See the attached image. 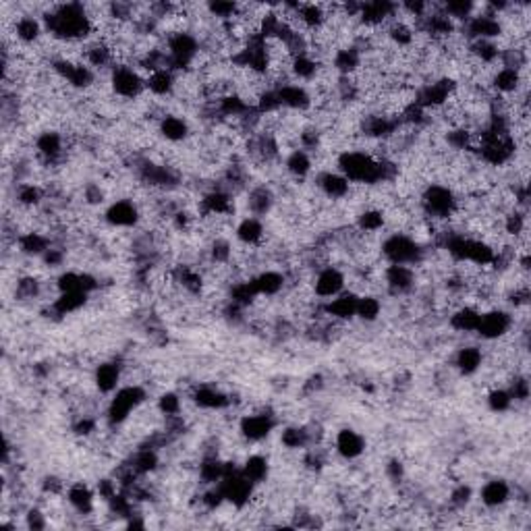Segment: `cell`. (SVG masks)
I'll use <instances>...</instances> for the list:
<instances>
[{
    "mask_svg": "<svg viewBox=\"0 0 531 531\" xmlns=\"http://www.w3.org/2000/svg\"><path fill=\"white\" fill-rule=\"evenodd\" d=\"M110 85L116 96L133 100L146 89V77L131 64H114L110 69Z\"/></svg>",
    "mask_w": 531,
    "mask_h": 531,
    "instance_id": "obj_5",
    "label": "cell"
},
{
    "mask_svg": "<svg viewBox=\"0 0 531 531\" xmlns=\"http://www.w3.org/2000/svg\"><path fill=\"white\" fill-rule=\"evenodd\" d=\"M116 484H119V482H112V480H102V482L98 484V492H100V496H102L106 502L119 492V490H116Z\"/></svg>",
    "mask_w": 531,
    "mask_h": 531,
    "instance_id": "obj_54",
    "label": "cell"
},
{
    "mask_svg": "<svg viewBox=\"0 0 531 531\" xmlns=\"http://www.w3.org/2000/svg\"><path fill=\"white\" fill-rule=\"evenodd\" d=\"M252 280H254L257 295H266V297H274L284 287V277L277 270H264Z\"/></svg>",
    "mask_w": 531,
    "mask_h": 531,
    "instance_id": "obj_23",
    "label": "cell"
},
{
    "mask_svg": "<svg viewBox=\"0 0 531 531\" xmlns=\"http://www.w3.org/2000/svg\"><path fill=\"white\" fill-rule=\"evenodd\" d=\"M241 471L254 486H257V484L266 482V477H268V461L264 457H259V455H254V457H249L245 461V465L241 467Z\"/></svg>",
    "mask_w": 531,
    "mask_h": 531,
    "instance_id": "obj_35",
    "label": "cell"
},
{
    "mask_svg": "<svg viewBox=\"0 0 531 531\" xmlns=\"http://www.w3.org/2000/svg\"><path fill=\"white\" fill-rule=\"evenodd\" d=\"M220 492H222V496H224V500H229L231 505L234 507H245L249 500H252V494H254V484L243 475V471H231V473H227L218 484H216Z\"/></svg>",
    "mask_w": 531,
    "mask_h": 531,
    "instance_id": "obj_6",
    "label": "cell"
},
{
    "mask_svg": "<svg viewBox=\"0 0 531 531\" xmlns=\"http://www.w3.org/2000/svg\"><path fill=\"white\" fill-rule=\"evenodd\" d=\"M17 202L25 208L38 206L42 202V189L38 185H34V183H21L17 187Z\"/></svg>",
    "mask_w": 531,
    "mask_h": 531,
    "instance_id": "obj_42",
    "label": "cell"
},
{
    "mask_svg": "<svg viewBox=\"0 0 531 531\" xmlns=\"http://www.w3.org/2000/svg\"><path fill=\"white\" fill-rule=\"evenodd\" d=\"M36 149H38V154L42 156L46 162L59 160L63 156L64 149L63 135L56 133V131H44V133L38 135V139H36Z\"/></svg>",
    "mask_w": 531,
    "mask_h": 531,
    "instance_id": "obj_16",
    "label": "cell"
},
{
    "mask_svg": "<svg viewBox=\"0 0 531 531\" xmlns=\"http://www.w3.org/2000/svg\"><path fill=\"white\" fill-rule=\"evenodd\" d=\"M384 222H386V218H384L382 210H365L357 216V229L362 231V233H378L380 229L384 227Z\"/></svg>",
    "mask_w": 531,
    "mask_h": 531,
    "instance_id": "obj_38",
    "label": "cell"
},
{
    "mask_svg": "<svg viewBox=\"0 0 531 531\" xmlns=\"http://www.w3.org/2000/svg\"><path fill=\"white\" fill-rule=\"evenodd\" d=\"M42 259L46 266L56 268V266H61L64 262V252L63 249H56V247H50V249L42 255Z\"/></svg>",
    "mask_w": 531,
    "mask_h": 531,
    "instance_id": "obj_52",
    "label": "cell"
},
{
    "mask_svg": "<svg viewBox=\"0 0 531 531\" xmlns=\"http://www.w3.org/2000/svg\"><path fill=\"white\" fill-rule=\"evenodd\" d=\"M44 27L56 40L63 42H79L94 34V21L84 4H59L50 13H44Z\"/></svg>",
    "mask_w": 531,
    "mask_h": 531,
    "instance_id": "obj_1",
    "label": "cell"
},
{
    "mask_svg": "<svg viewBox=\"0 0 531 531\" xmlns=\"http://www.w3.org/2000/svg\"><path fill=\"white\" fill-rule=\"evenodd\" d=\"M183 409V403H181V397L177 392H164L160 399H158V411L164 415V417H174L179 415Z\"/></svg>",
    "mask_w": 531,
    "mask_h": 531,
    "instance_id": "obj_44",
    "label": "cell"
},
{
    "mask_svg": "<svg viewBox=\"0 0 531 531\" xmlns=\"http://www.w3.org/2000/svg\"><path fill=\"white\" fill-rule=\"evenodd\" d=\"M365 450V440L353 430H340L337 434V452L344 459H357Z\"/></svg>",
    "mask_w": 531,
    "mask_h": 531,
    "instance_id": "obj_17",
    "label": "cell"
},
{
    "mask_svg": "<svg viewBox=\"0 0 531 531\" xmlns=\"http://www.w3.org/2000/svg\"><path fill=\"white\" fill-rule=\"evenodd\" d=\"M17 243H19V249H21L25 255H38V257H42L48 249H50V239L48 237H44L42 233H36V231H29V233H23L19 239H17Z\"/></svg>",
    "mask_w": 531,
    "mask_h": 531,
    "instance_id": "obj_31",
    "label": "cell"
},
{
    "mask_svg": "<svg viewBox=\"0 0 531 531\" xmlns=\"http://www.w3.org/2000/svg\"><path fill=\"white\" fill-rule=\"evenodd\" d=\"M510 326H512L510 314L502 312V309H492V312L482 314L480 326H477V334H480L482 339L488 340L500 339V337H505V334L509 332Z\"/></svg>",
    "mask_w": 531,
    "mask_h": 531,
    "instance_id": "obj_8",
    "label": "cell"
},
{
    "mask_svg": "<svg viewBox=\"0 0 531 531\" xmlns=\"http://www.w3.org/2000/svg\"><path fill=\"white\" fill-rule=\"evenodd\" d=\"M56 291H59V293L84 291V289H81V272H64V274H61L59 280H56Z\"/></svg>",
    "mask_w": 531,
    "mask_h": 531,
    "instance_id": "obj_47",
    "label": "cell"
},
{
    "mask_svg": "<svg viewBox=\"0 0 531 531\" xmlns=\"http://www.w3.org/2000/svg\"><path fill=\"white\" fill-rule=\"evenodd\" d=\"M264 227L257 218H243L237 227V239L247 245V247H254V245H259L262 239H264Z\"/></svg>",
    "mask_w": 531,
    "mask_h": 531,
    "instance_id": "obj_28",
    "label": "cell"
},
{
    "mask_svg": "<svg viewBox=\"0 0 531 531\" xmlns=\"http://www.w3.org/2000/svg\"><path fill=\"white\" fill-rule=\"evenodd\" d=\"M507 390H509V394L512 397V401H527V399H530V382H527V378L517 376V378L510 382V386Z\"/></svg>",
    "mask_w": 531,
    "mask_h": 531,
    "instance_id": "obj_48",
    "label": "cell"
},
{
    "mask_svg": "<svg viewBox=\"0 0 531 531\" xmlns=\"http://www.w3.org/2000/svg\"><path fill=\"white\" fill-rule=\"evenodd\" d=\"M87 303V293L84 291H73V293H59L52 301V312L54 316H66L73 312H79Z\"/></svg>",
    "mask_w": 531,
    "mask_h": 531,
    "instance_id": "obj_21",
    "label": "cell"
},
{
    "mask_svg": "<svg viewBox=\"0 0 531 531\" xmlns=\"http://www.w3.org/2000/svg\"><path fill=\"white\" fill-rule=\"evenodd\" d=\"M357 299L359 295L355 293H340L337 297L328 299L326 305L322 307L324 316H330L334 319H351L355 318V312H357Z\"/></svg>",
    "mask_w": 531,
    "mask_h": 531,
    "instance_id": "obj_14",
    "label": "cell"
},
{
    "mask_svg": "<svg viewBox=\"0 0 531 531\" xmlns=\"http://www.w3.org/2000/svg\"><path fill=\"white\" fill-rule=\"evenodd\" d=\"M488 405L492 411L502 413V411H509L510 409V405H512V397H510L507 388H494V390L488 394Z\"/></svg>",
    "mask_w": 531,
    "mask_h": 531,
    "instance_id": "obj_45",
    "label": "cell"
},
{
    "mask_svg": "<svg viewBox=\"0 0 531 531\" xmlns=\"http://www.w3.org/2000/svg\"><path fill=\"white\" fill-rule=\"evenodd\" d=\"M480 318H482V312L465 305V307H459L452 316H450V326L459 332H477V326H480Z\"/></svg>",
    "mask_w": 531,
    "mask_h": 531,
    "instance_id": "obj_26",
    "label": "cell"
},
{
    "mask_svg": "<svg viewBox=\"0 0 531 531\" xmlns=\"http://www.w3.org/2000/svg\"><path fill=\"white\" fill-rule=\"evenodd\" d=\"M160 133L169 139V142H183L189 135V125L183 116L177 114H167L160 119Z\"/></svg>",
    "mask_w": 531,
    "mask_h": 531,
    "instance_id": "obj_27",
    "label": "cell"
},
{
    "mask_svg": "<svg viewBox=\"0 0 531 531\" xmlns=\"http://www.w3.org/2000/svg\"><path fill=\"white\" fill-rule=\"evenodd\" d=\"M272 206H274V193H272L270 187L259 185V187L252 189L249 197H247V208H249V212L254 214V216H266V214H270Z\"/></svg>",
    "mask_w": 531,
    "mask_h": 531,
    "instance_id": "obj_25",
    "label": "cell"
},
{
    "mask_svg": "<svg viewBox=\"0 0 531 531\" xmlns=\"http://www.w3.org/2000/svg\"><path fill=\"white\" fill-rule=\"evenodd\" d=\"M274 415H270V413H254V415H245L243 420H241V424H239V430H241V434H243V438L245 440H249V442H259V440H264L272 430H274Z\"/></svg>",
    "mask_w": 531,
    "mask_h": 531,
    "instance_id": "obj_9",
    "label": "cell"
},
{
    "mask_svg": "<svg viewBox=\"0 0 531 531\" xmlns=\"http://www.w3.org/2000/svg\"><path fill=\"white\" fill-rule=\"evenodd\" d=\"M422 210L430 218L445 220V218H450L457 214L459 199H457L455 192L445 185H430V187H425L424 195H422Z\"/></svg>",
    "mask_w": 531,
    "mask_h": 531,
    "instance_id": "obj_4",
    "label": "cell"
},
{
    "mask_svg": "<svg viewBox=\"0 0 531 531\" xmlns=\"http://www.w3.org/2000/svg\"><path fill=\"white\" fill-rule=\"evenodd\" d=\"M121 382V365L114 362L100 363L96 367V386L100 392H112Z\"/></svg>",
    "mask_w": 531,
    "mask_h": 531,
    "instance_id": "obj_24",
    "label": "cell"
},
{
    "mask_svg": "<svg viewBox=\"0 0 531 531\" xmlns=\"http://www.w3.org/2000/svg\"><path fill=\"white\" fill-rule=\"evenodd\" d=\"M386 473H388V477H392V480H401V477H403V465H401V461H390V463L386 465Z\"/></svg>",
    "mask_w": 531,
    "mask_h": 531,
    "instance_id": "obj_56",
    "label": "cell"
},
{
    "mask_svg": "<svg viewBox=\"0 0 531 531\" xmlns=\"http://www.w3.org/2000/svg\"><path fill=\"white\" fill-rule=\"evenodd\" d=\"M284 167L289 170V174L303 179L312 172V158H309V152L305 149H293L284 162Z\"/></svg>",
    "mask_w": 531,
    "mask_h": 531,
    "instance_id": "obj_33",
    "label": "cell"
},
{
    "mask_svg": "<svg viewBox=\"0 0 531 531\" xmlns=\"http://www.w3.org/2000/svg\"><path fill=\"white\" fill-rule=\"evenodd\" d=\"M139 220V210L131 199H121L110 204L106 210V222L112 227H133Z\"/></svg>",
    "mask_w": 531,
    "mask_h": 531,
    "instance_id": "obj_15",
    "label": "cell"
},
{
    "mask_svg": "<svg viewBox=\"0 0 531 531\" xmlns=\"http://www.w3.org/2000/svg\"><path fill=\"white\" fill-rule=\"evenodd\" d=\"M42 295V282L34 277H25L17 282V297L36 299Z\"/></svg>",
    "mask_w": 531,
    "mask_h": 531,
    "instance_id": "obj_46",
    "label": "cell"
},
{
    "mask_svg": "<svg viewBox=\"0 0 531 531\" xmlns=\"http://www.w3.org/2000/svg\"><path fill=\"white\" fill-rule=\"evenodd\" d=\"M135 473H139V475H146V473H152V471H156L158 467V455H156V448L152 447H144L139 448L137 452H135V457L131 459V463H129Z\"/></svg>",
    "mask_w": 531,
    "mask_h": 531,
    "instance_id": "obj_34",
    "label": "cell"
},
{
    "mask_svg": "<svg viewBox=\"0 0 531 531\" xmlns=\"http://www.w3.org/2000/svg\"><path fill=\"white\" fill-rule=\"evenodd\" d=\"M469 500H471V488L465 486V484L457 486V488L452 490V494H450V505L455 509H465L469 505Z\"/></svg>",
    "mask_w": 531,
    "mask_h": 531,
    "instance_id": "obj_49",
    "label": "cell"
},
{
    "mask_svg": "<svg viewBox=\"0 0 531 531\" xmlns=\"http://www.w3.org/2000/svg\"><path fill=\"white\" fill-rule=\"evenodd\" d=\"M199 477L204 484H212L216 486L222 477H224V463L212 455V457H206L199 465Z\"/></svg>",
    "mask_w": 531,
    "mask_h": 531,
    "instance_id": "obj_36",
    "label": "cell"
},
{
    "mask_svg": "<svg viewBox=\"0 0 531 531\" xmlns=\"http://www.w3.org/2000/svg\"><path fill=\"white\" fill-rule=\"evenodd\" d=\"M473 9L475 4L469 2V0H452V2H445L442 4V11L447 13V17H450L452 21H467L469 17L473 15Z\"/></svg>",
    "mask_w": 531,
    "mask_h": 531,
    "instance_id": "obj_39",
    "label": "cell"
},
{
    "mask_svg": "<svg viewBox=\"0 0 531 531\" xmlns=\"http://www.w3.org/2000/svg\"><path fill=\"white\" fill-rule=\"evenodd\" d=\"M482 362H484V355L477 347H463V349H459V353L455 357L457 369L465 376L475 374L482 367Z\"/></svg>",
    "mask_w": 531,
    "mask_h": 531,
    "instance_id": "obj_29",
    "label": "cell"
},
{
    "mask_svg": "<svg viewBox=\"0 0 531 531\" xmlns=\"http://www.w3.org/2000/svg\"><path fill=\"white\" fill-rule=\"evenodd\" d=\"M280 442L287 448H305L312 445L307 427H287L280 436Z\"/></svg>",
    "mask_w": 531,
    "mask_h": 531,
    "instance_id": "obj_41",
    "label": "cell"
},
{
    "mask_svg": "<svg viewBox=\"0 0 531 531\" xmlns=\"http://www.w3.org/2000/svg\"><path fill=\"white\" fill-rule=\"evenodd\" d=\"M85 199H87L89 204H102V202H104V192H102V187L96 185V183H89V185L85 187Z\"/></svg>",
    "mask_w": 531,
    "mask_h": 531,
    "instance_id": "obj_53",
    "label": "cell"
},
{
    "mask_svg": "<svg viewBox=\"0 0 531 531\" xmlns=\"http://www.w3.org/2000/svg\"><path fill=\"white\" fill-rule=\"evenodd\" d=\"M146 87L154 96H170L177 87V75L170 69H158L146 77Z\"/></svg>",
    "mask_w": 531,
    "mask_h": 531,
    "instance_id": "obj_20",
    "label": "cell"
},
{
    "mask_svg": "<svg viewBox=\"0 0 531 531\" xmlns=\"http://www.w3.org/2000/svg\"><path fill=\"white\" fill-rule=\"evenodd\" d=\"M380 309H382V305H380V301L374 297V295H359L355 316H359L365 322H374V319L380 316Z\"/></svg>",
    "mask_w": 531,
    "mask_h": 531,
    "instance_id": "obj_40",
    "label": "cell"
},
{
    "mask_svg": "<svg viewBox=\"0 0 531 531\" xmlns=\"http://www.w3.org/2000/svg\"><path fill=\"white\" fill-rule=\"evenodd\" d=\"M523 84V73L519 71H512V69H505L500 66L494 75H492V87L502 94V96H509V94H517L521 89Z\"/></svg>",
    "mask_w": 531,
    "mask_h": 531,
    "instance_id": "obj_18",
    "label": "cell"
},
{
    "mask_svg": "<svg viewBox=\"0 0 531 531\" xmlns=\"http://www.w3.org/2000/svg\"><path fill=\"white\" fill-rule=\"evenodd\" d=\"M384 280L386 287L401 295V293H409L415 287V272L413 266H403V264H388L386 272H384Z\"/></svg>",
    "mask_w": 531,
    "mask_h": 531,
    "instance_id": "obj_11",
    "label": "cell"
},
{
    "mask_svg": "<svg viewBox=\"0 0 531 531\" xmlns=\"http://www.w3.org/2000/svg\"><path fill=\"white\" fill-rule=\"evenodd\" d=\"M363 63V54L359 52L357 46H342L339 50H334L332 54V69L339 73L340 77H351L359 71Z\"/></svg>",
    "mask_w": 531,
    "mask_h": 531,
    "instance_id": "obj_12",
    "label": "cell"
},
{
    "mask_svg": "<svg viewBox=\"0 0 531 531\" xmlns=\"http://www.w3.org/2000/svg\"><path fill=\"white\" fill-rule=\"evenodd\" d=\"M146 399H148V392L139 384H131V386H125V388H119L116 394L110 399V405H108L106 409L108 424H125L129 420V415H131V411H135L139 405L146 403Z\"/></svg>",
    "mask_w": 531,
    "mask_h": 531,
    "instance_id": "obj_2",
    "label": "cell"
},
{
    "mask_svg": "<svg viewBox=\"0 0 531 531\" xmlns=\"http://www.w3.org/2000/svg\"><path fill=\"white\" fill-rule=\"evenodd\" d=\"M193 401H195V405L204 407V409H224V407L231 405L229 394L220 392L218 388H212V386H199L193 392Z\"/></svg>",
    "mask_w": 531,
    "mask_h": 531,
    "instance_id": "obj_22",
    "label": "cell"
},
{
    "mask_svg": "<svg viewBox=\"0 0 531 531\" xmlns=\"http://www.w3.org/2000/svg\"><path fill=\"white\" fill-rule=\"evenodd\" d=\"M278 100H280V106L289 108V110H307L314 104V98L312 94L303 87V85H295V84H287L277 87Z\"/></svg>",
    "mask_w": 531,
    "mask_h": 531,
    "instance_id": "obj_10",
    "label": "cell"
},
{
    "mask_svg": "<svg viewBox=\"0 0 531 531\" xmlns=\"http://www.w3.org/2000/svg\"><path fill=\"white\" fill-rule=\"evenodd\" d=\"M15 36L23 44L38 42L42 36V23L38 21L34 15H23L15 21Z\"/></svg>",
    "mask_w": 531,
    "mask_h": 531,
    "instance_id": "obj_30",
    "label": "cell"
},
{
    "mask_svg": "<svg viewBox=\"0 0 531 531\" xmlns=\"http://www.w3.org/2000/svg\"><path fill=\"white\" fill-rule=\"evenodd\" d=\"M316 183H318L319 192L324 193L328 199H344L351 192V181L344 174L332 172V170L322 172L316 179Z\"/></svg>",
    "mask_w": 531,
    "mask_h": 531,
    "instance_id": "obj_13",
    "label": "cell"
},
{
    "mask_svg": "<svg viewBox=\"0 0 531 531\" xmlns=\"http://www.w3.org/2000/svg\"><path fill=\"white\" fill-rule=\"evenodd\" d=\"M42 488L46 494H61L63 492V482L59 477H46Z\"/></svg>",
    "mask_w": 531,
    "mask_h": 531,
    "instance_id": "obj_55",
    "label": "cell"
},
{
    "mask_svg": "<svg viewBox=\"0 0 531 531\" xmlns=\"http://www.w3.org/2000/svg\"><path fill=\"white\" fill-rule=\"evenodd\" d=\"M382 255L388 259V264L415 266L424 259V249L413 237L405 233H394L382 243Z\"/></svg>",
    "mask_w": 531,
    "mask_h": 531,
    "instance_id": "obj_3",
    "label": "cell"
},
{
    "mask_svg": "<svg viewBox=\"0 0 531 531\" xmlns=\"http://www.w3.org/2000/svg\"><path fill=\"white\" fill-rule=\"evenodd\" d=\"M73 432L79 434V436H89L91 432H96V420L89 417V415H81L75 425H73Z\"/></svg>",
    "mask_w": 531,
    "mask_h": 531,
    "instance_id": "obj_50",
    "label": "cell"
},
{
    "mask_svg": "<svg viewBox=\"0 0 531 531\" xmlns=\"http://www.w3.org/2000/svg\"><path fill=\"white\" fill-rule=\"evenodd\" d=\"M231 255H233V245L227 239H214L212 245H210V259L214 264L224 266V264H229Z\"/></svg>",
    "mask_w": 531,
    "mask_h": 531,
    "instance_id": "obj_43",
    "label": "cell"
},
{
    "mask_svg": "<svg viewBox=\"0 0 531 531\" xmlns=\"http://www.w3.org/2000/svg\"><path fill=\"white\" fill-rule=\"evenodd\" d=\"M66 500L73 509L81 515H87L94 510V494L91 490L87 488L85 484H75L69 488V494H66Z\"/></svg>",
    "mask_w": 531,
    "mask_h": 531,
    "instance_id": "obj_32",
    "label": "cell"
},
{
    "mask_svg": "<svg viewBox=\"0 0 531 531\" xmlns=\"http://www.w3.org/2000/svg\"><path fill=\"white\" fill-rule=\"evenodd\" d=\"M322 384H324V382H322V378H319V376H314V378H312L309 382L305 384V390H307V392H314V390L322 388Z\"/></svg>",
    "mask_w": 531,
    "mask_h": 531,
    "instance_id": "obj_57",
    "label": "cell"
},
{
    "mask_svg": "<svg viewBox=\"0 0 531 531\" xmlns=\"http://www.w3.org/2000/svg\"><path fill=\"white\" fill-rule=\"evenodd\" d=\"M25 523L29 530H44L46 527V517L38 509H31L25 515Z\"/></svg>",
    "mask_w": 531,
    "mask_h": 531,
    "instance_id": "obj_51",
    "label": "cell"
},
{
    "mask_svg": "<svg viewBox=\"0 0 531 531\" xmlns=\"http://www.w3.org/2000/svg\"><path fill=\"white\" fill-rule=\"evenodd\" d=\"M206 9H208L210 17H216V19H220V21L229 23L233 21L234 17L239 15L241 4H237V2H224V0H216V2H208Z\"/></svg>",
    "mask_w": 531,
    "mask_h": 531,
    "instance_id": "obj_37",
    "label": "cell"
},
{
    "mask_svg": "<svg viewBox=\"0 0 531 531\" xmlns=\"http://www.w3.org/2000/svg\"><path fill=\"white\" fill-rule=\"evenodd\" d=\"M480 498H482V502H484L488 509H498V507H502L505 502H509L510 486L507 482H502V480H492V482H488V484L482 488Z\"/></svg>",
    "mask_w": 531,
    "mask_h": 531,
    "instance_id": "obj_19",
    "label": "cell"
},
{
    "mask_svg": "<svg viewBox=\"0 0 531 531\" xmlns=\"http://www.w3.org/2000/svg\"><path fill=\"white\" fill-rule=\"evenodd\" d=\"M342 291H344V274L337 266H324L314 280V293L319 299L328 301V299L340 295Z\"/></svg>",
    "mask_w": 531,
    "mask_h": 531,
    "instance_id": "obj_7",
    "label": "cell"
}]
</instances>
